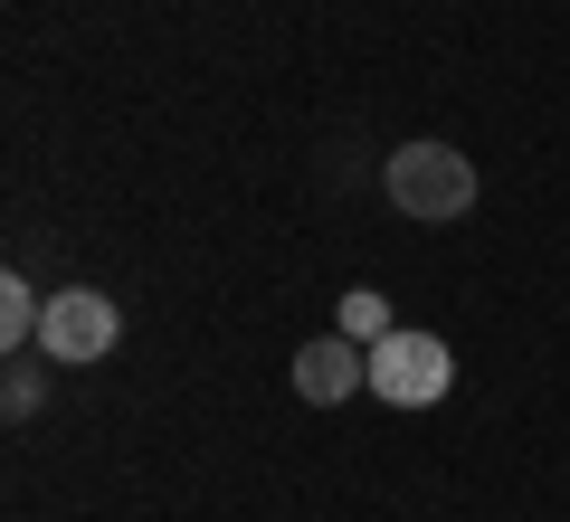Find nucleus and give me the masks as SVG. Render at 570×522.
I'll return each mask as SVG.
<instances>
[{"mask_svg": "<svg viewBox=\"0 0 570 522\" xmlns=\"http://www.w3.org/2000/svg\"><path fill=\"white\" fill-rule=\"evenodd\" d=\"M381 190H390L400 219L448 228V219H466V209H475V161L456 152V142H400L390 171H381Z\"/></svg>", "mask_w": 570, "mask_h": 522, "instance_id": "f257e3e1", "label": "nucleus"}, {"mask_svg": "<svg viewBox=\"0 0 570 522\" xmlns=\"http://www.w3.org/2000/svg\"><path fill=\"white\" fill-rule=\"evenodd\" d=\"M456 390V352L438 333H419V323H400V333L371 342V400L390 408H438Z\"/></svg>", "mask_w": 570, "mask_h": 522, "instance_id": "f03ea898", "label": "nucleus"}, {"mask_svg": "<svg viewBox=\"0 0 570 522\" xmlns=\"http://www.w3.org/2000/svg\"><path fill=\"white\" fill-rule=\"evenodd\" d=\"M115 333H124V314H115V295H96V285H58L48 314H39V352L48 362H105Z\"/></svg>", "mask_w": 570, "mask_h": 522, "instance_id": "7ed1b4c3", "label": "nucleus"}, {"mask_svg": "<svg viewBox=\"0 0 570 522\" xmlns=\"http://www.w3.org/2000/svg\"><path fill=\"white\" fill-rule=\"evenodd\" d=\"M352 390H371V352H362L352 333H324V342L295 352V400L333 408V400H352Z\"/></svg>", "mask_w": 570, "mask_h": 522, "instance_id": "20e7f679", "label": "nucleus"}, {"mask_svg": "<svg viewBox=\"0 0 570 522\" xmlns=\"http://www.w3.org/2000/svg\"><path fill=\"white\" fill-rule=\"evenodd\" d=\"M39 314H48V295L29 276H0V342H10V352H29V342H39Z\"/></svg>", "mask_w": 570, "mask_h": 522, "instance_id": "39448f33", "label": "nucleus"}, {"mask_svg": "<svg viewBox=\"0 0 570 522\" xmlns=\"http://www.w3.org/2000/svg\"><path fill=\"white\" fill-rule=\"evenodd\" d=\"M333 333H352L362 352H371L381 333H400V323H390V295H371V285H352V295L333 304Z\"/></svg>", "mask_w": 570, "mask_h": 522, "instance_id": "423d86ee", "label": "nucleus"}, {"mask_svg": "<svg viewBox=\"0 0 570 522\" xmlns=\"http://www.w3.org/2000/svg\"><path fill=\"white\" fill-rule=\"evenodd\" d=\"M0 400H10V418H29V408H39V362H10V390H0Z\"/></svg>", "mask_w": 570, "mask_h": 522, "instance_id": "0eeeda50", "label": "nucleus"}]
</instances>
